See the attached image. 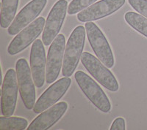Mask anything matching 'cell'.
Wrapping results in <instances>:
<instances>
[{"label":"cell","instance_id":"obj_1","mask_svg":"<svg viewBox=\"0 0 147 130\" xmlns=\"http://www.w3.org/2000/svg\"><path fill=\"white\" fill-rule=\"evenodd\" d=\"M86 29L82 26H78L71 34L65 46L62 74L64 77L73 75L83 53Z\"/></svg>","mask_w":147,"mask_h":130},{"label":"cell","instance_id":"obj_2","mask_svg":"<svg viewBox=\"0 0 147 130\" xmlns=\"http://www.w3.org/2000/svg\"><path fill=\"white\" fill-rule=\"evenodd\" d=\"M74 78L82 92L96 107L105 113L110 111L111 103L108 97L91 77L79 70L74 75Z\"/></svg>","mask_w":147,"mask_h":130},{"label":"cell","instance_id":"obj_3","mask_svg":"<svg viewBox=\"0 0 147 130\" xmlns=\"http://www.w3.org/2000/svg\"><path fill=\"white\" fill-rule=\"evenodd\" d=\"M81 62L90 75L101 85L110 92H118L119 89L118 80L108 67L102 64L99 58L88 52H83Z\"/></svg>","mask_w":147,"mask_h":130},{"label":"cell","instance_id":"obj_4","mask_svg":"<svg viewBox=\"0 0 147 130\" xmlns=\"http://www.w3.org/2000/svg\"><path fill=\"white\" fill-rule=\"evenodd\" d=\"M85 29L89 43L94 54L109 69L114 66V56L107 38L98 26L94 22L85 23Z\"/></svg>","mask_w":147,"mask_h":130},{"label":"cell","instance_id":"obj_5","mask_svg":"<svg viewBox=\"0 0 147 130\" xmlns=\"http://www.w3.org/2000/svg\"><path fill=\"white\" fill-rule=\"evenodd\" d=\"M18 90L23 103L27 110L33 109L36 99L35 84L31 69L25 58H19L16 64Z\"/></svg>","mask_w":147,"mask_h":130},{"label":"cell","instance_id":"obj_6","mask_svg":"<svg viewBox=\"0 0 147 130\" xmlns=\"http://www.w3.org/2000/svg\"><path fill=\"white\" fill-rule=\"evenodd\" d=\"M68 6L66 0H58L51 9L42 34V41L46 46L51 45L59 34L68 13Z\"/></svg>","mask_w":147,"mask_h":130},{"label":"cell","instance_id":"obj_7","mask_svg":"<svg viewBox=\"0 0 147 130\" xmlns=\"http://www.w3.org/2000/svg\"><path fill=\"white\" fill-rule=\"evenodd\" d=\"M65 50V38L63 34H59L51 44L48 51L46 68V81L53 84L60 75L63 67Z\"/></svg>","mask_w":147,"mask_h":130},{"label":"cell","instance_id":"obj_8","mask_svg":"<svg viewBox=\"0 0 147 130\" xmlns=\"http://www.w3.org/2000/svg\"><path fill=\"white\" fill-rule=\"evenodd\" d=\"M45 24L46 20L43 17L35 19L14 37L7 47V53L14 56L23 51L41 34Z\"/></svg>","mask_w":147,"mask_h":130},{"label":"cell","instance_id":"obj_9","mask_svg":"<svg viewBox=\"0 0 147 130\" xmlns=\"http://www.w3.org/2000/svg\"><path fill=\"white\" fill-rule=\"evenodd\" d=\"M71 84V79L69 77H64L53 83L36 101L33 107V111L38 114L47 110L62 98Z\"/></svg>","mask_w":147,"mask_h":130},{"label":"cell","instance_id":"obj_10","mask_svg":"<svg viewBox=\"0 0 147 130\" xmlns=\"http://www.w3.org/2000/svg\"><path fill=\"white\" fill-rule=\"evenodd\" d=\"M18 88L16 71L13 69H9L2 82L1 96L2 115L12 116L14 113L17 103Z\"/></svg>","mask_w":147,"mask_h":130},{"label":"cell","instance_id":"obj_11","mask_svg":"<svg viewBox=\"0 0 147 130\" xmlns=\"http://www.w3.org/2000/svg\"><path fill=\"white\" fill-rule=\"evenodd\" d=\"M126 0H100L77 14L80 22L94 21L112 15L125 4Z\"/></svg>","mask_w":147,"mask_h":130},{"label":"cell","instance_id":"obj_12","mask_svg":"<svg viewBox=\"0 0 147 130\" xmlns=\"http://www.w3.org/2000/svg\"><path fill=\"white\" fill-rule=\"evenodd\" d=\"M47 3V0H32L25 5L8 27L7 32L9 34H17L30 25L41 13Z\"/></svg>","mask_w":147,"mask_h":130},{"label":"cell","instance_id":"obj_13","mask_svg":"<svg viewBox=\"0 0 147 130\" xmlns=\"http://www.w3.org/2000/svg\"><path fill=\"white\" fill-rule=\"evenodd\" d=\"M44 42L37 39L32 43L30 57V64L32 78L37 88L44 85L46 79L47 59Z\"/></svg>","mask_w":147,"mask_h":130},{"label":"cell","instance_id":"obj_14","mask_svg":"<svg viewBox=\"0 0 147 130\" xmlns=\"http://www.w3.org/2000/svg\"><path fill=\"white\" fill-rule=\"evenodd\" d=\"M68 109V104L60 102L40 113V115L31 122L27 129L47 130L49 129L60 120Z\"/></svg>","mask_w":147,"mask_h":130},{"label":"cell","instance_id":"obj_15","mask_svg":"<svg viewBox=\"0 0 147 130\" xmlns=\"http://www.w3.org/2000/svg\"><path fill=\"white\" fill-rule=\"evenodd\" d=\"M19 0H2L0 25L3 29L10 26L16 18Z\"/></svg>","mask_w":147,"mask_h":130},{"label":"cell","instance_id":"obj_16","mask_svg":"<svg viewBox=\"0 0 147 130\" xmlns=\"http://www.w3.org/2000/svg\"><path fill=\"white\" fill-rule=\"evenodd\" d=\"M126 22L136 31L147 37V19L135 12H127L124 15Z\"/></svg>","mask_w":147,"mask_h":130},{"label":"cell","instance_id":"obj_17","mask_svg":"<svg viewBox=\"0 0 147 130\" xmlns=\"http://www.w3.org/2000/svg\"><path fill=\"white\" fill-rule=\"evenodd\" d=\"M28 127L27 119L15 116L0 117V129L5 130H24Z\"/></svg>","mask_w":147,"mask_h":130},{"label":"cell","instance_id":"obj_18","mask_svg":"<svg viewBox=\"0 0 147 130\" xmlns=\"http://www.w3.org/2000/svg\"><path fill=\"white\" fill-rule=\"evenodd\" d=\"M97 0H72L68 6V14L74 15L79 13L90 5L95 3Z\"/></svg>","mask_w":147,"mask_h":130},{"label":"cell","instance_id":"obj_19","mask_svg":"<svg viewBox=\"0 0 147 130\" xmlns=\"http://www.w3.org/2000/svg\"><path fill=\"white\" fill-rule=\"evenodd\" d=\"M128 2L136 12L147 18V0H128Z\"/></svg>","mask_w":147,"mask_h":130},{"label":"cell","instance_id":"obj_20","mask_svg":"<svg viewBox=\"0 0 147 130\" xmlns=\"http://www.w3.org/2000/svg\"><path fill=\"white\" fill-rule=\"evenodd\" d=\"M110 130H125V120L124 118L119 117L115 119L113 122L112 125L110 127Z\"/></svg>","mask_w":147,"mask_h":130}]
</instances>
